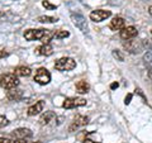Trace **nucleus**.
Instances as JSON below:
<instances>
[{"mask_svg": "<svg viewBox=\"0 0 152 143\" xmlns=\"http://www.w3.org/2000/svg\"><path fill=\"white\" fill-rule=\"evenodd\" d=\"M19 85V79L15 74H3L0 75V86L7 90L15 89Z\"/></svg>", "mask_w": 152, "mask_h": 143, "instance_id": "f257e3e1", "label": "nucleus"}, {"mask_svg": "<svg viewBox=\"0 0 152 143\" xmlns=\"http://www.w3.org/2000/svg\"><path fill=\"white\" fill-rule=\"evenodd\" d=\"M123 47H124L129 53L137 55V53H141V52L145 50V43H143V41L132 38V39H127V42H123Z\"/></svg>", "mask_w": 152, "mask_h": 143, "instance_id": "f03ea898", "label": "nucleus"}, {"mask_svg": "<svg viewBox=\"0 0 152 143\" xmlns=\"http://www.w3.org/2000/svg\"><path fill=\"white\" fill-rule=\"evenodd\" d=\"M76 67V61L71 57H62V58L57 60L55 63V69L57 71H71Z\"/></svg>", "mask_w": 152, "mask_h": 143, "instance_id": "7ed1b4c3", "label": "nucleus"}, {"mask_svg": "<svg viewBox=\"0 0 152 143\" xmlns=\"http://www.w3.org/2000/svg\"><path fill=\"white\" fill-rule=\"evenodd\" d=\"M34 81L39 85H47L51 81V74L50 71L45 69V67H41L37 70V72L34 75Z\"/></svg>", "mask_w": 152, "mask_h": 143, "instance_id": "20e7f679", "label": "nucleus"}, {"mask_svg": "<svg viewBox=\"0 0 152 143\" xmlns=\"http://www.w3.org/2000/svg\"><path fill=\"white\" fill-rule=\"evenodd\" d=\"M71 19H72V23L79 28L83 33H86L88 32V23H86V19H85L81 14L79 13H71Z\"/></svg>", "mask_w": 152, "mask_h": 143, "instance_id": "39448f33", "label": "nucleus"}, {"mask_svg": "<svg viewBox=\"0 0 152 143\" xmlns=\"http://www.w3.org/2000/svg\"><path fill=\"white\" fill-rule=\"evenodd\" d=\"M86 105V100L83 98H67L64 100L62 108L64 109H72L77 107H84Z\"/></svg>", "mask_w": 152, "mask_h": 143, "instance_id": "423d86ee", "label": "nucleus"}, {"mask_svg": "<svg viewBox=\"0 0 152 143\" xmlns=\"http://www.w3.org/2000/svg\"><path fill=\"white\" fill-rule=\"evenodd\" d=\"M112 15L110 10H103V9H98V10H94L90 13V19L95 23H100L103 20H105L107 18H109Z\"/></svg>", "mask_w": 152, "mask_h": 143, "instance_id": "0eeeda50", "label": "nucleus"}, {"mask_svg": "<svg viewBox=\"0 0 152 143\" xmlns=\"http://www.w3.org/2000/svg\"><path fill=\"white\" fill-rule=\"evenodd\" d=\"M47 29H28L24 32V38L27 41H41L43 36L46 34Z\"/></svg>", "mask_w": 152, "mask_h": 143, "instance_id": "6e6552de", "label": "nucleus"}, {"mask_svg": "<svg viewBox=\"0 0 152 143\" xmlns=\"http://www.w3.org/2000/svg\"><path fill=\"white\" fill-rule=\"evenodd\" d=\"M57 122V115L53 112H46L39 118V124L41 125H52Z\"/></svg>", "mask_w": 152, "mask_h": 143, "instance_id": "1a4fd4ad", "label": "nucleus"}, {"mask_svg": "<svg viewBox=\"0 0 152 143\" xmlns=\"http://www.w3.org/2000/svg\"><path fill=\"white\" fill-rule=\"evenodd\" d=\"M89 123V118L88 117H84V115H76L75 119H74V123L70 125L69 128V131L70 132H74L75 129H77V128L80 127H84V125H86Z\"/></svg>", "mask_w": 152, "mask_h": 143, "instance_id": "9d476101", "label": "nucleus"}, {"mask_svg": "<svg viewBox=\"0 0 152 143\" xmlns=\"http://www.w3.org/2000/svg\"><path fill=\"white\" fill-rule=\"evenodd\" d=\"M137 29H136V27H126V28H123V29L121 31V38L122 39H132V38H134L137 36Z\"/></svg>", "mask_w": 152, "mask_h": 143, "instance_id": "9b49d317", "label": "nucleus"}, {"mask_svg": "<svg viewBox=\"0 0 152 143\" xmlns=\"http://www.w3.org/2000/svg\"><path fill=\"white\" fill-rule=\"evenodd\" d=\"M13 136L17 138V139H26V138H31L33 136V133L31 129L28 128H18L13 132Z\"/></svg>", "mask_w": 152, "mask_h": 143, "instance_id": "f8f14e48", "label": "nucleus"}, {"mask_svg": "<svg viewBox=\"0 0 152 143\" xmlns=\"http://www.w3.org/2000/svg\"><path fill=\"white\" fill-rule=\"evenodd\" d=\"M36 53L39 55V56H51L52 53H53V47H52L50 43H43L42 46L37 47L36 48Z\"/></svg>", "mask_w": 152, "mask_h": 143, "instance_id": "ddd939ff", "label": "nucleus"}, {"mask_svg": "<svg viewBox=\"0 0 152 143\" xmlns=\"http://www.w3.org/2000/svg\"><path fill=\"white\" fill-rule=\"evenodd\" d=\"M43 107H45V103L42 101V100H39V101H37L36 104H33L32 107L28 108V115L29 117H34L37 115V114H39L42 110H43Z\"/></svg>", "mask_w": 152, "mask_h": 143, "instance_id": "4468645a", "label": "nucleus"}, {"mask_svg": "<svg viewBox=\"0 0 152 143\" xmlns=\"http://www.w3.org/2000/svg\"><path fill=\"white\" fill-rule=\"evenodd\" d=\"M109 28L112 31H122L124 28V19L121 17H115L110 20V24H109Z\"/></svg>", "mask_w": 152, "mask_h": 143, "instance_id": "2eb2a0df", "label": "nucleus"}, {"mask_svg": "<svg viewBox=\"0 0 152 143\" xmlns=\"http://www.w3.org/2000/svg\"><path fill=\"white\" fill-rule=\"evenodd\" d=\"M14 74L17 76H22V77H28L32 74V70L28 67V66H18L14 70Z\"/></svg>", "mask_w": 152, "mask_h": 143, "instance_id": "dca6fc26", "label": "nucleus"}, {"mask_svg": "<svg viewBox=\"0 0 152 143\" xmlns=\"http://www.w3.org/2000/svg\"><path fill=\"white\" fill-rule=\"evenodd\" d=\"M75 88H76V91H77L79 94H86L89 91V84L86 82V81H84V80H80L79 82H76L75 85Z\"/></svg>", "mask_w": 152, "mask_h": 143, "instance_id": "f3484780", "label": "nucleus"}, {"mask_svg": "<svg viewBox=\"0 0 152 143\" xmlns=\"http://www.w3.org/2000/svg\"><path fill=\"white\" fill-rule=\"evenodd\" d=\"M23 98V91L22 90H15V89H12L8 93V99L12 100V101H18Z\"/></svg>", "mask_w": 152, "mask_h": 143, "instance_id": "a211bd4d", "label": "nucleus"}, {"mask_svg": "<svg viewBox=\"0 0 152 143\" xmlns=\"http://www.w3.org/2000/svg\"><path fill=\"white\" fill-rule=\"evenodd\" d=\"M143 61H145V63H146L147 66L152 67V46L150 47L148 50H147L146 55H145V57H143Z\"/></svg>", "mask_w": 152, "mask_h": 143, "instance_id": "6ab92c4d", "label": "nucleus"}, {"mask_svg": "<svg viewBox=\"0 0 152 143\" xmlns=\"http://www.w3.org/2000/svg\"><path fill=\"white\" fill-rule=\"evenodd\" d=\"M58 19L55 18V17H48V15H41L38 17V22L41 23H56Z\"/></svg>", "mask_w": 152, "mask_h": 143, "instance_id": "aec40b11", "label": "nucleus"}, {"mask_svg": "<svg viewBox=\"0 0 152 143\" xmlns=\"http://www.w3.org/2000/svg\"><path fill=\"white\" fill-rule=\"evenodd\" d=\"M70 36V33L67 31H56L53 32V38H56V39H62V38H66V37H69Z\"/></svg>", "mask_w": 152, "mask_h": 143, "instance_id": "412c9836", "label": "nucleus"}, {"mask_svg": "<svg viewBox=\"0 0 152 143\" xmlns=\"http://www.w3.org/2000/svg\"><path fill=\"white\" fill-rule=\"evenodd\" d=\"M42 5H43L47 10H55V9H57V7L55 4H51L48 0H43V1H42Z\"/></svg>", "mask_w": 152, "mask_h": 143, "instance_id": "4be33fe9", "label": "nucleus"}, {"mask_svg": "<svg viewBox=\"0 0 152 143\" xmlns=\"http://www.w3.org/2000/svg\"><path fill=\"white\" fill-rule=\"evenodd\" d=\"M8 124H9V120H8V119L4 117V115H1V114H0V128L5 127V125H8Z\"/></svg>", "mask_w": 152, "mask_h": 143, "instance_id": "5701e85b", "label": "nucleus"}, {"mask_svg": "<svg viewBox=\"0 0 152 143\" xmlns=\"http://www.w3.org/2000/svg\"><path fill=\"white\" fill-rule=\"evenodd\" d=\"M113 56L115 57L118 61H121V62H122L123 60H124V58H123V56H122V53H121L119 51H117V50H115V51H113Z\"/></svg>", "mask_w": 152, "mask_h": 143, "instance_id": "b1692460", "label": "nucleus"}, {"mask_svg": "<svg viewBox=\"0 0 152 143\" xmlns=\"http://www.w3.org/2000/svg\"><path fill=\"white\" fill-rule=\"evenodd\" d=\"M136 94H138L143 99V103H146L147 104V99H146V96H145V94H143V91H142L141 89H136Z\"/></svg>", "mask_w": 152, "mask_h": 143, "instance_id": "393cba45", "label": "nucleus"}, {"mask_svg": "<svg viewBox=\"0 0 152 143\" xmlns=\"http://www.w3.org/2000/svg\"><path fill=\"white\" fill-rule=\"evenodd\" d=\"M132 96H133L132 94H128L127 96H126V99H124V104H126V105H128V104L131 103V100H132Z\"/></svg>", "mask_w": 152, "mask_h": 143, "instance_id": "a878e982", "label": "nucleus"}, {"mask_svg": "<svg viewBox=\"0 0 152 143\" xmlns=\"http://www.w3.org/2000/svg\"><path fill=\"white\" fill-rule=\"evenodd\" d=\"M0 143H13V141L9 139V138H3V137H0Z\"/></svg>", "mask_w": 152, "mask_h": 143, "instance_id": "bb28decb", "label": "nucleus"}, {"mask_svg": "<svg viewBox=\"0 0 152 143\" xmlns=\"http://www.w3.org/2000/svg\"><path fill=\"white\" fill-rule=\"evenodd\" d=\"M13 143H31V142H27L26 139H15L13 141ZM34 143H41V142H34Z\"/></svg>", "mask_w": 152, "mask_h": 143, "instance_id": "cd10ccee", "label": "nucleus"}, {"mask_svg": "<svg viewBox=\"0 0 152 143\" xmlns=\"http://www.w3.org/2000/svg\"><path fill=\"white\" fill-rule=\"evenodd\" d=\"M7 56H8V52H5L4 50H0V58H4Z\"/></svg>", "mask_w": 152, "mask_h": 143, "instance_id": "c85d7f7f", "label": "nucleus"}, {"mask_svg": "<svg viewBox=\"0 0 152 143\" xmlns=\"http://www.w3.org/2000/svg\"><path fill=\"white\" fill-rule=\"evenodd\" d=\"M83 143H100V142H94V141L90 139V138H85Z\"/></svg>", "mask_w": 152, "mask_h": 143, "instance_id": "c756f323", "label": "nucleus"}, {"mask_svg": "<svg viewBox=\"0 0 152 143\" xmlns=\"http://www.w3.org/2000/svg\"><path fill=\"white\" fill-rule=\"evenodd\" d=\"M118 86H119V84H118V82H113V84L110 85V89H112V90H114V89H117Z\"/></svg>", "mask_w": 152, "mask_h": 143, "instance_id": "7c9ffc66", "label": "nucleus"}, {"mask_svg": "<svg viewBox=\"0 0 152 143\" xmlns=\"http://www.w3.org/2000/svg\"><path fill=\"white\" fill-rule=\"evenodd\" d=\"M148 77H150V79L152 80V67H151V69L148 70Z\"/></svg>", "mask_w": 152, "mask_h": 143, "instance_id": "2f4dec72", "label": "nucleus"}, {"mask_svg": "<svg viewBox=\"0 0 152 143\" xmlns=\"http://www.w3.org/2000/svg\"><path fill=\"white\" fill-rule=\"evenodd\" d=\"M148 13H150V14H151V15H152V5H151V7L148 8Z\"/></svg>", "mask_w": 152, "mask_h": 143, "instance_id": "473e14b6", "label": "nucleus"}, {"mask_svg": "<svg viewBox=\"0 0 152 143\" xmlns=\"http://www.w3.org/2000/svg\"><path fill=\"white\" fill-rule=\"evenodd\" d=\"M151 34H152V31H151Z\"/></svg>", "mask_w": 152, "mask_h": 143, "instance_id": "72a5a7b5", "label": "nucleus"}]
</instances>
